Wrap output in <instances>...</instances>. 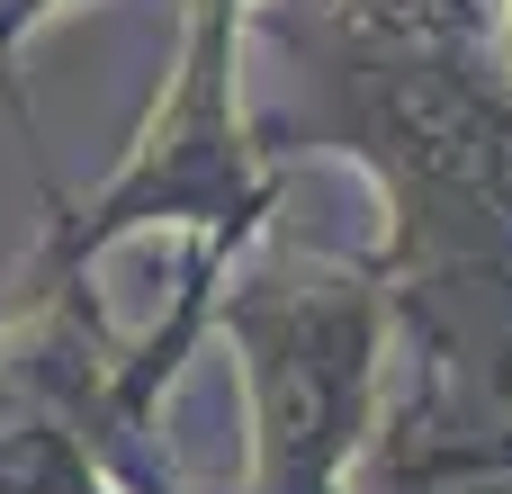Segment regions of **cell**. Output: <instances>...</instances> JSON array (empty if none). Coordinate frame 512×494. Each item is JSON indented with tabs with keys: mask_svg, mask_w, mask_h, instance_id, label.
<instances>
[{
	"mask_svg": "<svg viewBox=\"0 0 512 494\" xmlns=\"http://www.w3.org/2000/svg\"><path fill=\"white\" fill-rule=\"evenodd\" d=\"M504 45H512V18H504Z\"/></svg>",
	"mask_w": 512,
	"mask_h": 494,
	"instance_id": "cell-1",
	"label": "cell"
}]
</instances>
